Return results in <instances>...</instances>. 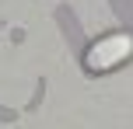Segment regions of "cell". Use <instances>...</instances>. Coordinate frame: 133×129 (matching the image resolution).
Listing matches in <instances>:
<instances>
[{
    "label": "cell",
    "mask_w": 133,
    "mask_h": 129,
    "mask_svg": "<svg viewBox=\"0 0 133 129\" xmlns=\"http://www.w3.org/2000/svg\"><path fill=\"white\" fill-rule=\"evenodd\" d=\"M130 56H133V35L116 32V35H105V39H98L91 49H88L84 66L91 70V73H109V70H116L119 63H126Z\"/></svg>",
    "instance_id": "obj_1"
}]
</instances>
